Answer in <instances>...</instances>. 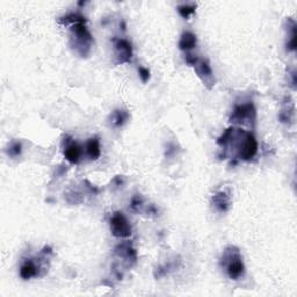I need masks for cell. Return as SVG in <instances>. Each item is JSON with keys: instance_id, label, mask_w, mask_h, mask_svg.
Segmentation results:
<instances>
[{"instance_id": "7", "label": "cell", "mask_w": 297, "mask_h": 297, "mask_svg": "<svg viewBox=\"0 0 297 297\" xmlns=\"http://www.w3.org/2000/svg\"><path fill=\"white\" fill-rule=\"evenodd\" d=\"M115 50V57L119 64L129 63L132 58V47L131 43L124 39H114L113 40Z\"/></svg>"}, {"instance_id": "6", "label": "cell", "mask_w": 297, "mask_h": 297, "mask_svg": "<svg viewBox=\"0 0 297 297\" xmlns=\"http://www.w3.org/2000/svg\"><path fill=\"white\" fill-rule=\"evenodd\" d=\"M193 68L195 70V72L198 73V77L204 84V86H206L208 90H211L212 87L215 86L216 80L210 65H209V62L206 60H202V58H199L198 62L193 65Z\"/></svg>"}, {"instance_id": "17", "label": "cell", "mask_w": 297, "mask_h": 297, "mask_svg": "<svg viewBox=\"0 0 297 297\" xmlns=\"http://www.w3.org/2000/svg\"><path fill=\"white\" fill-rule=\"evenodd\" d=\"M199 60V57H196L194 55H191V53H187L186 55V62H187V64H190L191 66H193L196 62H198Z\"/></svg>"}, {"instance_id": "15", "label": "cell", "mask_w": 297, "mask_h": 297, "mask_svg": "<svg viewBox=\"0 0 297 297\" xmlns=\"http://www.w3.org/2000/svg\"><path fill=\"white\" fill-rule=\"evenodd\" d=\"M21 152H22V145H21L20 142H12L7 149V154L12 158L19 157Z\"/></svg>"}, {"instance_id": "9", "label": "cell", "mask_w": 297, "mask_h": 297, "mask_svg": "<svg viewBox=\"0 0 297 297\" xmlns=\"http://www.w3.org/2000/svg\"><path fill=\"white\" fill-rule=\"evenodd\" d=\"M212 204L219 212H227L231 207V196L224 191L217 192L212 196Z\"/></svg>"}, {"instance_id": "5", "label": "cell", "mask_w": 297, "mask_h": 297, "mask_svg": "<svg viewBox=\"0 0 297 297\" xmlns=\"http://www.w3.org/2000/svg\"><path fill=\"white\" fill-rule=\"evenodd\" d=\"M110 227L112 235L116 238H128L132 233L131 225L122 212H115L111 217Z\"/></svg>"}, {"instance_id": "4", "label": "cell", "mask_w": 297, "mask_h": 297, "mask_svg": "<svg viewBox=\"0 0 297 297\" xmlns=\"http://www.w3.org/2000/svg\"><path fill=\"white\" fill-rule=\"evenodd\" d=\"M257 119V111L256 107L252 102L244 103V104H237L235 110L232 112L230 121L236 124H248L250 127H254Z\"/></svg>"}, {"instance_id": "8", "label": "cell", "mask_w": 297, "mask_h": 297, "mask_svg": "<svg viewBox=\"0 0 297 297\" xmlns=\"http://www.w3.org/2000/svg\"><path fill=\"white\" fill-rule=\"evenodd\" d=\"M65 143L64 146V157L66 160L71 164H78L82 159V154H83V150L82 146L79 145L77 142H73L71 140H66L64 139L63 141Z\"/></svg>"}, {"instance_id": "11", "label": "cell", "mask_w": 297, "mask_h": 297, "mask_svg": "<svg viewBox=\"0 0 297 297\" xmlns=\"http://www.w3.org/2000/svg\"><path fill=\"white\" fill-rule=\"evenodd\" d=\"M196 47V36L191 32H185L179 41V48L183 51H190Z\"/></svg>"}, {"instance_id": "14", "label": "cell", "mask_w": 297, "mask_h": 297, "mask_svg": "<svg viewBox=\"0 0 297 297\" xmlns=\"http://www.w3.org/2000/svg\"><path fill=\"white\" fill-rule=\"evenodd\" d=\"M195 8H196L195 4H183V5L178 6V12L183 19L188 20V18H190L192 14H194Z\"/></svg>"}, {"instance_id": "10", "label": "cell", "mask_w": 297, "mask_h": 297, "mask_svg": "<svg viewBox=\"0 0 297 297\" xmlns=\"http://www.w3.org/2000/svg\"><path fill=\"white\" fill-rule=\"evenodd\" d=\"M86 153L91 160H97L101 156V148H100V141L97 136L92 137L86 143Z\"/></svg>"}, {"instance_id": "16", "label": "cell", "mask_w": 297, "mask_h": 297, "mask_svg": "<svg viewBox=\"0 0 297 297\" xmlns=\"http://www.w3.org/2000/svg\"><path fill=\"white\" fill-rule=\"evenodd\" d=\"M139 73L141 80L143 83H148L150 80V71L146 68L141 66V68H139Z\"/></svg>"}, {"instance_id": "3", "label": "cell", "mask_w": 297, "mask_h": 297, "mask_svg": "<svg viewBox=\"0 0 297 297\" xmlns=\"http://www.w3.org/2000/svg\"><path fill=\"white\" fill-rule=\"evenodd\" d=\"M52 253V250L50 246H44V249L42 250L41 257L36 259H27L20 268V277L23 280H29L35 277H41L40 272L44 267V261L48 260L47 256Z\"/></svg>"}, {"instance_id": "12", "label": "cell", "mask_w": 297, "mask_h": 297, "mask_svg": "<svg viewBox=\"0 0 297 297\" xmlns=\"http://www.w3.org/2000/svg\"><path fill=\"white\" fill-rule=\"evenodd\" d=\"M129 113L125 110H116L111 114V123L115 128H120L129 120Z\"/></svg>"}, {"instance_id": "13", "label": "cell", "mask_w": 297, "mask_h": 297, "mask_svg": "<svg viewBox=\"0 0 297 297\" xmlns=\"http://www.w3.org/2000/svg\"><path fill=\"white\" fill-rule=\"evenodd\" d=\"M79 22H87V20L85 16H83L80 14H69L64 16V18H61L58 20V23L64 24V26H73V24H77Z\"/></svg>"}, {"instance_id": "1", "label": "cell", "mask_w": 297, "mask_h": 297, "mask_svg": "<svg viewBox=\"0 0 297 297\" xmlns=\"http://www.w3.org/2000/svg\"><path fill=\"white\" fill-rule=\"evenodd\" d=\"M221 265L231 280L240 279L245 274V266L240 251L236 246H229L224 250Z\"/></svg>"}, {"instance_id": "2", "label": "cell", "mask_w": 297, "mask_h": 297, "mask_svg": "<svg viewBox=\"0 0 297 297\" xmlns=\"http://www.w3.org/2000/svg\"><path fill=\"white\" fill-rule=\"evenodd\" d=\"M85 24L86 22H79L71 26V45L82 57L89 55L93 43V37Z\"/></svg>"}]
</instances>
